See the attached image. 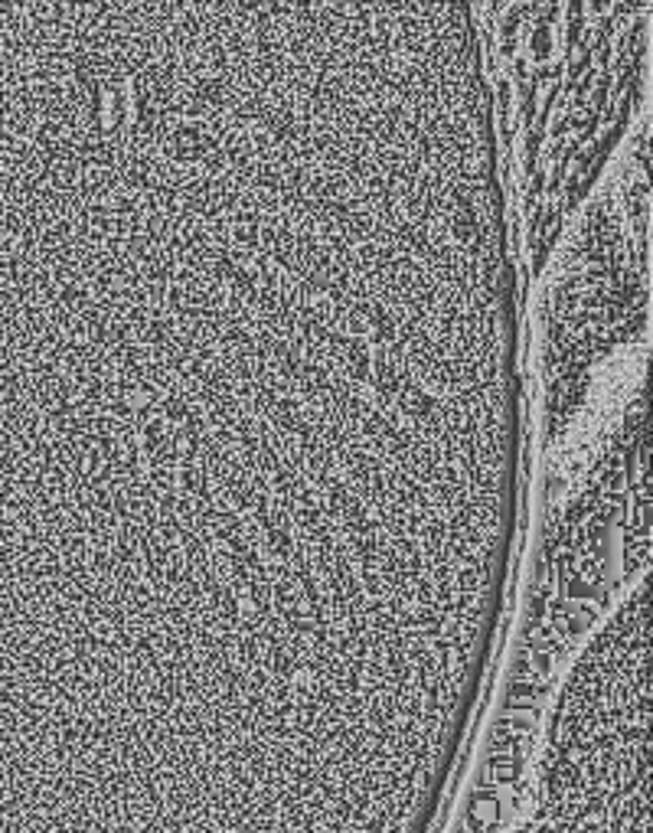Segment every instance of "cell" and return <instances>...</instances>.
Listing matches in <instances>:
<instances>
[{"label": "cell", "instance_id": "6da1fadb", "mask_svg": "<svg viewBox=\"0 0 653 833\" xmlns=\"http://www.w3.org/2000/svg\"><path fill=\"white\" fill-rule=\"evenodd\" d=\"M539 814L650 827V588L631 592L558 696Z\"/></svg>", "mask_w": 653, "mask_h": 833}, {"label": "cell", "instance_id": "7a4b0ae2", "mask_svg": "<svg viewBox=\"0 0 653 833\" xmlns=\"http://www.w3.org/2000/svg\"><path fill=\"white\" fill-rule=\"evenodd\" d=\"M516 833H627V830H607V827L582 824V820H565V817H549L539 814L532 824L519 827Z\"/></svg>", "mask_w": 653, "mask_h": 833}]
</instances>
